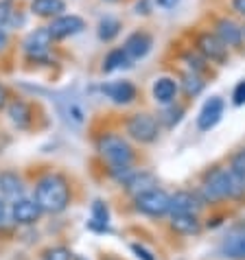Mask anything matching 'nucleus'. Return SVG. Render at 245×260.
<instances>
[{
    "instance_id": "23",
    "label": "nucleus",
    "mask_w": 245,
    "mask_h": 260,
    "mask_svg": "<svg viewBox=\"0 0 245 260\" xmlns=\"http://www.w3.org/2000/svg\"><path fill=\"white\" fill-rule=\"evenodd\" d=\"M107 221H110V212H107V206L103 204V201H95V204H92L90 228L105 232V230H107Z\"/></svg>"
},
{
    "instance_id": "9",
    "label": "nucleus",
    "mask_w": 245,
    "mask_h": 260,
    "mask_svg": "<svg viewBox=\"0 0 245 260\" xmlns=\"http://www.w3.org/2000/svg\"><path fill=\"white\" fill-rule=\"evenodd\" d=\"M85 28V20L79 16H57L53 18V22L48 24V31L53 35V40H64V38H73L79 35Z\"/></svg>"
},
{
    "instance_id": "15",
    "label": "nucleus",
    "mask_w": 245,
    "mask_h": 260,
    "mask_svg": "<svg viewBox=\"0 0 245 260\" xmlns=\"http://www.w3.org/2000/svg\"><path fill=\"white\" fill-rule=\"evenodd\" d=\"M215 28H217V38H219L228 48L241 44V40H243V26H239V24L234 22V20L221 18Z\"/></svg>"
},
{
    "instance_id": "1",
    "label": "nucleus",
    "mask_w": 245,
    "mask_h": 260,
    "mask_svg": "<svg viewBox=\"0 0 245 260\" xmlns=\"http://www.w3.org/2000/svg\"><path fill=\"white\" fill-rule=\"evenodd\" d=\"M201 194H204V201L241 199L245 194V177L232 169H212L206 175Z\"/></svg>"
},
{
    "instance_id": "12",
    "label": "nucleus",
    "mask_w": 245,
    "mask_h": 260,
    "mask_svg": "<svg viewBox=\"0 0 245 260\" xmlns=\"http://www.w3.org/2000/svg\"><path fill=\"white\" fill-rule=\"evenodd\" d=\"M103 94L116 105H129L138 92L132 81H112L103 85Z\"/></svg>"
},
{
    "instance_id": "10",
    "label": "nucleus",
    "mask_w": 245,
    "mask_h": 260,
    "mask_svg": "<svg viewBox=\"0 0 245 260\" xmlns=\"http://www.w3.org/2000/svg\"><path fill=\"white\" fill-rule=\"evenodd\" d=\"M223 110H226V103H223L221 96L208 99L204 103V107H201L199 116H197V127L201 129V132H210V129L221 120Z\"/></svg>"
},
{
    "instance_id": "13",
    "label": "nucleus",
    "mask_w": 245,
    "mask_h": 260,
    "mask_svg": "<svg viewBox=\"0 0 245 260\" xmlns=\"http://www.w3.org/2000/svg\"><path fill=\"white\" fill-rule=\"evenodd\" d=\"M151 46H154V38H151L149 33H145V31H136L125 40V46L122 48H125V53L129 55V59L136 61V59L147 57Z\"/></svg>"
},
{
    "instance_id": "39",
    "label": "nucleus",
    "mask_w": 245,
    "mask_h": 260,
    "mask_svg": "<svg viewBox=\"0 0 245 260\" xmlns=\"http://www.w3.org/2000/svg\"><path fill=\"white\" fill-rule=\"evenodd\" d=\"M105 3H118V0H105Z\"/></svg>"
},
{
    "instance_id": "40",
    "label": "nucleus",
    "mask_w": 245,
    "mask_h": 260,
    "mask_svg": "<svg viewBox=\"0 0 245 260\" xmlns=\"http://www.w3.org/2000/svg\"><path fill=\"white\" fill-rule=\"evenodd\" d=\"M243 38H245V26H243Z\"/></svg>"
},
{
    "instance_id": "11",
    "label": "nucleus",
    "mask_w": 245,
    "mask_h": 260,
    "mask_svg": "<svg viewBox=\"0 0 245 260\" xmlns=\"http://www.w3.org/2000/svg\"><path fill=\"white\" fill-rule=\"evenodd\" d=\"M42 208L35 199H16L11 206V219L18 225H33L40 219Z\"/></svg>"
},
{
    "instance_id": "25",
    "label": "nucleus",
    "mask_w": 245,
    "mask_h": 260,
    "mask_svg": "<svg viewBox=\"0 0 245 260\" xmlns=\"http://www.w3.org/2000/svg\"><path fill=\"white\" fill-rule=\"evenodd\" d=\"M182 88L189 96H197V94H201V90L206 88V81L199 77V72L191 70V72H186L184 79H182Z\"/></svg>"
},
{
    "instance_id": "34",
    "label": "nucleus",
    "mask_w": 245,
    "mask_h": 260,
    "mask_svg": "<svg viewBox=\"0 0 245 260\" xmlns=\"http://www.w3.org/2000/svg\"><path fill=\"white\" fill-rule=\"evenodd\" d=\"M232 9L236 13H241V16H245V0H232Z\"/></svg>"
},
{
    "instance_id": "14",
    "label": "nucleus",
    "mask_w": 245,
    "mask_h": 260,
    "mask_svg": "<svg viewBox=\"0 0 245 260\" xmlns=\"http://www.w3.org/2000/svg\"><path fill=\"white\" fill-rule=\"evenodd\" d=\"M201 206H204V204H201V199L197 197V194L179 190L175 194H171L169 212L171 214H197Z\"/></svg>"
},
{
    "instance_id": "32",
    "label": "nucleus",
    "mask_w": 245,
    "mask_h": 260,
    "mask_svg": "<svg viewBox=\"0 0 245 260\" xmlns=\"http://www.w3.org/2000/svg\"><path fill=\"white\" fill-rule=\"evenodd\" d=\"M132 251H134V254L138 256L140 260H156L154 254H151V251H147V249L142 247V245H138V243H134V245H132Z\"/></svg>"
},
{
    "instance_id": "16",
    "label": "nucleus",
    "mask_w": 245,
    "mask_h": 260,
    "mask_svg": "<svg viewBox=\"0 0 245 260\" xmlns=\"http://www.w3.org/2000/svg\"><path fill=\"white\" fill-rule=\"evenodd\" d=\"M177 83L175 79L171 77H160L158 81L154 83V99L158 101L160 105H171L173 101H175L177 96Z\"/></svg>"
},
{
    "instance_id": "38",
    "label": "nucleus",
    "mask_w": 245,
    "mask_h": 260,
    "mask_svg": "<svg viewBox=\"0 0 245 260\" xmlns=\"http://www.w3.org/2000/svg\"><path fill=\"white\" fill-rule=\"evenodd\" d=\"M3 219H5V201L0 199V221H3Z\"/></svg>"
},
{
    "instance_id": "21",
    "label": "nucleus",
    "mask_w": 245,
    "mask_h": 260,
    "mask_svg": "<svg viewBox=\"0 0 245 260\" xmlns=\"http://www.w3.org/2000/svg\"><path fill=\"white\" fill-rule=\"evenodd\" d=\"M9 118L18 129H26L31 125V107L24 101H13L9 105Z\"/></svg>"
},
{
    "instance_id": "3",
    "label": "nucleus",
    "mask_w": 245,
    "mask_h": 260,
    "mask_svg": "<svg viewBox=\"0 0 245 260\" xmlns=\"http://www.w3.org/2000/svg\"><path fill=\"white\" fill-rule=\"evenodd\" d=\"M99 155L110 166H127L134 162V149L125 138L116 134H103L97 142Z\"/></svg>"
},
{
    "instance_id": "17",
    "label": "nucleus",
    "mask_w": 245,
    "mask_h": 260,
    "mask_svg": "<svg viewBox=\"0 0 245 260\" xmlns=\"http://www.w3.org/2000/svg\"><path fill=\"white\" fill-rule=\"evenodd\" d=\"M22 192H24V184L16 173H11V171L0 173V194H3V197L18 199Z\"/></svg>"
},
{
    "instance_id": "19",
    "label": "nucleus",
    "mask_w": 245,
    "mask_h": 260,
    "mask_svg": "<svg viewBox=\"0 0 245 260\" xmlns=\"http://www.w3.org/2000/svg\"><path fill=\"white\" fill-rule=\"evenodd\" d=\"M223 254L232 260H245V230L241 232H232L221 245Z\"/></svg>"
},
{
    "instance_id": "4",
    "label": "nucleus",
    "mask_w": 245,
    "mask_h": 260,
    "mask_svg": "<svg viewBox=\"0 0 245 260\" xmlns=\"http://www.w3.org/2000/svg\"><path fill=\"white\" fill-rule=\"evenodd\" d=\"M171 206V194L158 188H149L145 192L136 194V210L147 214V216H162L169 212Z\"/></svg>"
},
{
    "instance_id": "20",
    "label": "nucleus",
    "mask_w": 245,
    "mask_h": 260,
    "mask_svg": "<svg viewBox=\"0 0 245 260\" xmlns=\"http://www.w3.org/2000/svg\"><path fill=\"white\" fill-rule=\"evenodd\" d=\"M171 228L175 230L177 234L191 236V234H197L199 232L201 223L197 219V214H173L171 216Z\"/></svg>"
},
{
    "instance_id": "27",
    "label": "nucleus",
    "mask_w": 245,
    "mask_h": 260,
    "mask_svg": "<svg viewBox=\"0 0 245 260\" xmlns=\"http://www.w3.org/2000/svg\"><path fill=\"white\" fill-rule=\"evenodd\" d=\"M13 20V5L11 0H0V26H7Z\"/></svg>"
},
{
    "instance_id": "22",
    "label": "nucleus",
    "mask_w": 245,
    "mask_h": 260,
    "mask_svg": "<svg viewBox=\"0 0 245 260\" xmlns=\"http://www.w3.org/2000/svg\"><path fill=\"white\" fill-rule=\"evenodd\" d=\"M129 66H132V59H129V55L125 53V48L110 50L103 59V72H114V70L129 68Z\"/></svg>"
},
{
    "instance_id": "18",
    "label": "nucleus",
    "mask_w": 245,
    "mask_h": 260,
    "mask_svg": "<svg viewBox=\"0 0 245 260\" xmlns=\"http://www.w3.org/2000/svg\"><path fill=\"white\" fill-rule=\"evenodd\" d=\"M66 11V3L64 0H33L31 13L40 18H57Z\"/></svg>"
},
{
    "instance_id": "6",
    "label": "nucleus",
    "mask_w": 245,
    "mask_h": 260,
    "mask_svg": "<svg viewBox=\"0 0 245 260\" xmlns=\"http://www.w3.org/2000/svg\"><path fill=\"white\" fill-rule=\"evenodd\" d=\"M50 44H53V35H50L48 26H42L38 31L28 33V38L24 40V53L33 61H46L50 55Z\"/></svg>"
},
{
    "instance_id": "24",
    "label": "nucleus",
    "mask_w": 245,
    "mask_h": 260,
    "mask_svg": "<svg viewBox=\"0 0 245 260\" xmlns=\"http://www.w3.org/2000/svg\"><path fill=\"white\" fill-rule=\"evenodd\" d=\"M120 22L116 18H110V16H105L103 20L99 22V40L101 42H112L114 38H118V33H120Z\"/></svg>"
},
{
    "instance_id": "28",
    "label": "nucleus",
    "mask_w": 245,
    "mask_h": 260,
    "mask_svg": "<svg viewBox=\"0 0 245 260\" xmlns=\"http://www.w3.org/2000/svg\"><path fill=\"white\" fill-rule=\"evenodd\" d=\"M44 260H73V254L66 247H53L44 254Z\"/></svg>"
},
{
    "instance_id": "8",
    "label": "nucleus",
    "mask_w": 245,
    "mask_h": 260,
    "mask_svg": "<svg viewBox=\"0 0 245 260\" xmlns=\"http://www.w3.org/2000/svg\"><path fill=\"white\" fill-rule=\"evenodd\" d=\"M197 50L206 61H212V63H226L230 57L228 46L217 38V33H199Z\"/></svg>"
},
{
    "instance_id": "26",
    "label": "nucleus",
    "mask_w": 245,
    "mask_h": 260,
    "mask_svg": "<svg viewBox=\"0 0 245 260\" xmlns=\"http://www.w3.org/2000/svg\"><path fill=\"white\" fill-rule=\"evenodd\" d=\"M182 116H184V110H182V107L169 105L167 110H164V112L160 114V122H164L167 127H175L177 122L182 120Z\"/></svg>"
},
{
    "instance_id": "37",
    "label": "nucleus",
    "mask_w": 245,
    "mask_h": 260,
    "mask_svg": "<svg viewBox=\"0 0 245 260\" xmlns=\"http://www.w3.org/2000/svg\"><path fill=\"white\" fill-rule=\"evenodd\" d=\"M5 46H7V31L0 26V50H3Z\"/></svg>"
},
{
    "instance_id": "35",
    "label": "nucleus",
    "mask_w": 245,
    "mask_h": 260,
    "mask_svg": "<svg viewBox=\"0 0 245 260\" xmlns=\"http://www.w3.org/2000/svg\"><path fill=\"white\" fill-rule=\"evenodd\" d=\"M7 99H9V94H7V88L3 83H0V110H5V105H7Z\"/></svg>"
},
{
    "instance_id": "5",
    "label": "nucleus",
    "mask_w": 245,
    "mask_h": 260,
    "mask_svg": "<svg viewBox=\"0 0 245 260\" xmlns=\"http://www.w3.org/2000/svg\"><path fill=\"white\" fill-rule=\"evenodd\" d=\"M127 134L142 144H151L158 140L160 127H158V120L151 114H134L127 120Z\"/></svg>"
},
{
    "instance_id": "30",
    "label": "nucleus",
    "mask_w": 245,
    "mask_h": 260,
    "mask_svg": "<svg viewBox=\"0 0 245 260\" xmlns=\"http://www.w3.org/2000/svg\"><path fill=\"white\" fill-rule=\"evenodd\" d=\"M230 169H232L234 173H239V175L245 177V149L239 151V153H234L232 162H230Z\"/></svg>"
},
{
    "instance_id": "31",
    "label": "nucleus",
    "mask_w": 245,
    "mask_h": 260,
    "mask_svg": "<svg viewBox=\"0 0 245 260\" xmlns=\"http://www.w3.org/2000/svg\"><path fill=\"white\" fill-rule=\"evenodd\" d=\"M232 101H234V105H243V103H245V81H241V83L234 88Z\"/></svg>"
},
{
    "instance_id": "33",
    "label": "nucleus",
    "mask_w": 245,
    "mask_h": 260,
    "mask_svg": "<svg viewBox=\"0 0 245 260\" xmlns=\"http://www.w3.org/2000/svg\"><path fill=\"white\" fill-rule=\"evenodd\" d=\"M158 3V7H160V9H175V7L179 5V0H156Z\"/></svg>"
},
{
    "instance_id": "29",
    "label": "nucleus",
    "mask_w": 245,
    "mask_h": 260,
    "mask_svg": "<svg viewBox=\"0 0 245 260\" xmlns=\"http://www.w3.org/2000/svg\"><path fill=\"white\" fill-rule=\"evenodd\" d=\"M184 61L189 63L193 72H201V70H204V63H206V59H204V57H199V55H193V53H186V55H184Z\"/></svg>"
},
{
    "instance_id": "7",
    "label": "nucleus",
    "mask_w": 245,
    "mask_h": 260,
    "mask_svg": "<svg viewBox=\"0 0 245 260\" xmlns=\"http://www.w3.org/2000/svg\"><path fill=\"white\" fill-rule=\"evenodd\" d=\"M57 110H59V116L68 122L70 127L81 129L85 122V107L81 103V99L75 94H62L57 96Z\"/></svg>"
},
{
    "instance_id": "36",
    "label": "nucleus",
    "mask_w": 245,
    "mask_h": 260,
    "mask_svg": "<svg viewBox=\"0 0 245 260\" xmlns=\"http://www.w3.org/2000/svg\"><path fill=\"white\" fill-rule=\"evenodd\" d=\"M136 13H149V3L147 0H142V3L136 5Z\"/></svg>"
},
{
    "instance_id": "2",
    "label": "nucleus",
    "mask_w": 245,
    "mask_h": 260,
    "mask_svg": "<svg viewBox=\"0 0 245 260\" xmlns=\"http://www.w3.org/2000/svg\"><path fill=\"white\" fill-rule=\"evenodd\" d=\"M35 201L40 204L42 212H50V214L64 212L70 204V186L66 177L57 175V173L44 175L35 186Z\"/></svg>"
}]
</instances>
